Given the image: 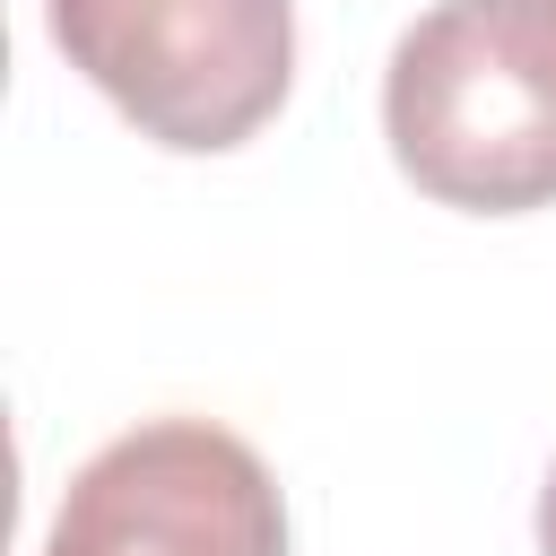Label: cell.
<instances>
[{
  "label": "cell",
  "instance_id": "cell-1",
  "mask_svg": "<svg viewBox=\"0 0 556 556\" xmlns=\"http://www.w3.org/2000/svg\"><path fill=\"white\" fill-rule=\"evenodd\" d=\"M400 174L469 217L556 200V26L513 0H434L382 70Z\"/></svg>",
  "mask_w": 556,
  "mask_h": 556
},
{
  "label": "cell",
  "instance_id": "cell-2",
  "mask_svg": "<svg viewBox=\"0 0 556 556\" xmlns=\"http://www.w3.org/2000/svg\"><path fill=\"white\" fill-rule=\"evenodd\" d=\"M61 61L156 148H243L295 87V0H43Z\"/></svg>",
  "mask_w": 556,
  "mask_h": 556
},
{
  "label": "cell",
  "instance_id": "cell-3",
  "mask_svg": "<svg viewBox=\"0 0 556 556\" xmlns=\"http://www.w3.org/2000/svg\"><path fill=\"white\" fill-rule=\"evenodd\" d=\"M43 556H287V504L243 434L148 417L70 478Z\"/></svg>",
  "mask_w": 556,
  "mask_h": 556
},
{
  "label": "cell",
  "instance_id": "cell-4",
  "mask_svg": "<svg viewBox=\"0 0 556 556\" xmlns=\"http://www.w3.org/2000/svg\"><path fill=\"white\" fill-rule=\"evenodd\" d=\"M539 556H556V469H547V486H539Z\"/></svg>",
  "mask_w": 556,
  "mask_h": 556
},
{
  "label": "cell",
  "instance_id": "cell-5",
  "mask_svg": "<svg viewBox=\"0 0 556 556\" xmlns=\"http://www.w3.org/2000/svg\"><path fill=\"white\" fill-rule=\"evenodd\" d=\"M513 9H530V17H547V26H556V0H513Z\"/></svg>",
  "mask_w": 556,
  "mask_h": 556
}]
</instances>
